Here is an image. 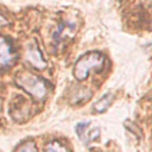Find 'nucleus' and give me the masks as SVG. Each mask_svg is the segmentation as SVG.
<instances>
[{
    "label": "nucleus",
    "instance_id": "0eeeda50",
    "mask_svg": "<svg viewBox=\"0 0 152 152\" xmlns=\"http://www.w3.org/2000/svg\"><path fill=\"white\" fill-rule=\"evenodd\" d=\"M76 31L75 26L74 25H69V24H64L61 28H58L57 31V38H55L57 42L62 40V39H65L68 36H72L74 32Z\"/></svg>",
    "mask_w": 152,
    "mask_h": 152
},
{
    "label": "nucleus",
    "instance_id": "6e6552de",
    "mask_svg": "<svg viewBox=\"0 0 152 152\" xmlns=\"http://www.w3.org/2000/svg\"><path fill=\"white\" fill-rule=\"evenodd\" d=\"M45 152H68V148L62 142L55 140L45 146Z\"/></svg>",
    "mask_w": 152,
    "mask_h": 152
},
{
    "label": "nucleus",
    "instance_id": "9d476101",
    "mask_svg": "<svg viewBox=\"0 0 152 152\" xmlns=\"http://www.w3.org/2000/svg\"><path fill=\"white\" fill-rule=\"evenodd\" d=\"M7 24H8V23H7V20H6V19L0 14V30H1L4 26H6Z\"/></svg>",
    "mask_w": 152,
    "mask_h": 152
},
{
    "label": "nucleus",
    "instance_id": "f257e3e1",
    "mask_svg": "<svg viewBox=\"0 0 152 152\" xmlns=\"http://www.w3.org/2000/svg\"><path fill=\"white\" fill-rule=\"evenodd\" d=\"M106 63V57L97 51H91L82 56L74 66V76L78 81H83L88 77L89 72H99L103 70Z\"/></svg>",
    "mask_w": 152,
    "mask_h": 152
},
{
    "label": "nucleus",
    "instance_id": "20e7f679",
    "mask_svg": "<svg viewBox=\"0 0 152 152\" xmlns=\"http://www.w3.org/2000/svg\"><path fill=\"white\" fill-rule=\"evenodd\" d=\"M14 59V50L11 43L0 37V69L10 65Z\"/></svg>",
    "mask_w": 152,
    "mask_h": 152
},
{
    "label": "nucleus",
    "instance_id": "7ed1b4c3",
    "mask_svg": "<svg viewBox=\"0 0 152 152\" xmlns=\"http://www.w3.org/2000/svg\"><path fill=\"white\" fill-rule=\"evenodd\" d=\"M25 58H26V61L31 65H33L34 68H37L39 70L45 69L46 65H48L46 61L43 58V56H42L38 46H37L36 42L28 43V45L26 48V52H25Z\"/></svg>",
    "mask_w": 152,
    "mask_h": 152
},
{
    "label": "nucleus",
    "instance_id": "f03ea898",
    "mask_svg": "<svg viewBox=\"0 0 152 152\" xmlns=\"http://www.w3.org/2000/svg\"><path fill=\"white\" fill-rule=\"evenodd\" d=\"M17 84L21 89H24L26 93H28L31 96H33L36 100L44 99L48 93L46 83L40 77L30 72H23L20 75L18 74Z\"/></svg>",
    "mask_w": 152,
    "mask_h": 152
},
{
    "label": "nucleus",
    "instance_id": "1a4fd4ad",
    "mask_svg": "<svg viewBox=\"0 0 152 152\" xmlns=\"http://www.w3.org/2000/svg\"><path fill=\"white\" fill-rule=\"evenodd\" d=\"M15 152H38V148L33 141H26V142L21 144L15 150Z\"/></svg>",
    "mask_w": 152,
    "mask_h": 152
},
{
    "label": "nucleus",
    "instance_id": "9b49d317",
    "mask_svg": "<svg viewBox=\"0 0 152 152\" xmlns=\"http://www.w3.org/2000/svg\"><path fill=\"white\" fill-rule=\"evenodd\" d=\"M0 106H1V101H0Z\"/></svg>",
    "mask_w": 152,
    "mask_h": 152
},
{
    "label": "nucleus",
    "instance_id": "423d86ee",
    "mask_svg": "<svg viewBox=\"0 0 152 152\" xmlns=\"http://www.w3.org/2000/svg\"><path fill=\"white\" fill-rule=\"evenodd\" d=\"M113 99H114V95H113L112 93H108V94L103 95V96L94 104V110L97 112V113H103L104 110L108 109V107L110 106Z\"/></svg>",
    "mask_w": 152,
    "mask_h": 152
},
{
    "label": "nucleus",
    "instance_id": "39448f33",
    "mask_svg": "<svg viewBox=\"0 0 152 152\" xmlns=\"http://www.w3.org/2000/svg\"><path fill=\"white\" fill-rule=\"evenodd\" d=\"M89 122H86V124H78L76 126V133L78 135V138L84 142V144H89L91 140L96 139L100 134V129L99 127L96 128H91L90 131H88L89 128Z\"/></svg>",
    "mask_w": 152,
    "mask_h": 152
}]
</instances>
